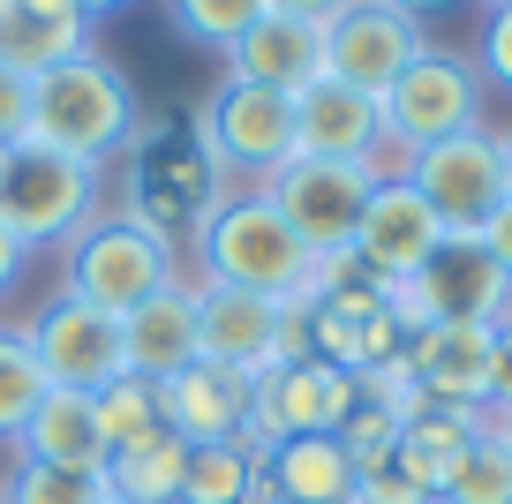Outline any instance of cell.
I'll use <instances>...</instances> for the list:
<instances>
[{
    "instance_id": "6da1fadb",
    "label": "cell",
    "mask_w": 512,
    "mask_h": 504,
    "mask_svg": "<svg viewBox=\"0 0 512 504\" xmlns=\"http://www.w3.org/2000/svg\"><path fill=\"white\" fill-rule=\"evenodd\" d=\"M196 256H204V279L211 286L279 301V309H302V301L317 294V271H324L317 256L294 241V226L264 204V189L226 196V204L196 226Z\"/></svg>"
},
{
    "instance_id": "7a4b0ae2",
    "label": "cell",
    "mask_w": 512,
    "mask_h": 504,
    "mask_svg": "<svg viewBox=\"0 0 512 504\" xmlns=\"http://www.w3.org/2000/svg\"><path fill=\"white\" fill-rule=\"evenodd\" d=\"M128 128H136V91L106 53H76L31 83V143L76 158V166H98L106 151H121Z\"/></svg>"
},
{
    "instance_id": "3957f363",
    "label": "cell",
    "mask_w": 512,
    "mask_h": 504,
    "mask_svg": "<svg viewBox=\"0 0 512 504\" xmlns=\"http://www.w3.org/2000/svg\"><path fill=\"white\" fill-rule=\"evenodd\" d=\"M174 279H181L174 271V241L151 234V226L128 211V219H98V226L76 234L61 294L91 301L98 316H128V309H144L151 294H166Z\"/></svg>"
},
{
    "instance_id": "277c9868",
    "label": "cell",
    "mask_w": 512,
    "mask_h": 504,
    "mask_svg": "<svg viewBox=\"0 0 512 504\" xmlns=\"http://www.w3.org/2000/svg\"><path fill=\"white\" fill-rule=\"evenodd\" d=\"M302 309H279V301H256V294L196 279V362L226 369V377H241V384H256L279 362H302L309 354Z\"/></svg>"
},
{
    "instance_id": "5b68a950",
    "label": "cell",
    "mask_w": 512,
    "mask_h": 504,
    "mask_svg": "<svg viewBox=\"0 0 512 504\" xmlns=\"http://www.w3.org/2000/svg\"><path fill=\"white\" fill-rule=\"evenodd\" d=\"M377 121L407 158L430 151V143L467 136V128H482V68H467L460 53L422 46L415 61L377 91Z\"/></svg>"
},
{
    "instance_id": "8992f818",
    "label": "cell",
    "mask_w": 512,
    "mask_h": 504,
    "mask_svg": "<svg viewBox=\"0 0 512 504\" xmlns=\"http://www.w3.org/2000/svg\"><path fill=\"white\" fill-rule=\"evenodd\" d=\"M91 196H98V166H76V158L46 151V143H31V136L0 151V226H8L23 249L83 234Z\"/></svg>"
},
{
    "instance_id": "52a82bcc",
    "label": "cell",
    "mask_w": 512,
    "mask_h": 504,
    "mask_svg": "<svg viewBox=\"0 0 512 504\" xmlns=\"http://www.w3.org/2000/svg\"><path fill=\"white\" fill-rule=\"evenodd\" d=\"M256 189L294 226V241L324 264V256L354 249V226H362V204H369V189H377V174H369V166H347V158H287V166H279L272 181H256Z\"/></svg>"
},
{
    "instance_id": "ba28073f",
    "label": "cell",
    "mask_w": 512,
    "mask_h": 504,
    "mask_svg": "<svg viewBox=\"0 0 512 504\" xmlns=\"http://www.w3.org/2000/svg\"><path fill=\"white\" fill-rule=\"evenodd\" d=\"M392 309H400L407 331H422V324H497V316H512V279L490 264V249L475 234H445L415 279L392 286Z\"/></svg>"
},
{
    "instance_id": "9c48e42d",
    "label": "cell",
    "mask_w": 512,
    "mask_h": 504,
    "mask_svg": "<svg viewBox=\"0 0 512 504\" xmlns=\"http://www.w3.org/2000/svg\"><path fill=\"white\" fill-rule=\"evenodd\" d=\"M196 136H204V151L219 158V174H249V189H256V181H272L294 158V98L226 76L219 91H211Z\"/></svg>"
},
{
    "instance_id": "30bf717a",
    "label": "cell",
    "mask_w": 512,
    "mask_h": 504,
    "mask_svg": "<svg viewBox=\"0 0 512 504\" xmlns=\"http://www.w3.org/2000/svg\"><path fill=\"white\" fill-rule=\"evenodd\" d=\"M354 399H362V384H354L347 369L317 362V354L279 362V369H264V377L249 384V444L272 452V444H287V437H339Z\"/></svg>"
},
{
    "instance_id": "8fae6325",
    "label": "cell",
    "mask_w": 512,
    "mask_h": 504,
    "mask_svg": "<svg viewBox=\"0 0 512 504\" xmlns=\"http://www.w3.org/2000/svg\"><path fill=\"white\" fill-rule=\"evenodd\" d=\"M407 189L437 211L445 234H482V219L505 204V143H497L490 128L430 143V151L407 158Z\"/></svg>"
},
{
    "instance_id": "7c38bea8",
    "label": "cell",
    "mask_w": 512,
    "mask_h": 504,
    "mask_svg": "<svg viewBox=\"0 0 512 504\" xmlns=\"http://www.w3.org/2000/svg\"><path fill=\"white\" fill-rule=\"evenodd\" d=\"M226 204V174L219 158L204 151V136H159L151 128L144 151H136V219L151 234H174V226H204Z\"/></svg>"
},
{
    "instance_id": "4fadbf2b",
    "label": "cell",
    "mask_w": 512,
    "mask_h": 504,
    "mask_svg": "<svg viewBox=\"0 0 512 504\" xmlns=\"http://www.w3.org/2000/svg\"><path fill=\"white\" fill-rule=\"evenodd\" d=\"M23 339H31V354H38L53 392H106L128 369L121 316H98L91 301H76V294H53L46 309L23 324Z\"/></svg>"
},
{
    "instance_id": "5bb4252c",
    "label": "cell",
    "mask_w": 512,
    "mask_h": 504,
    "mask_svg": "<svg viewBox=\"0 0 512 504\" xmlns=\"http://www.w3.org/2000/svg\"><path fill=\"white\" fill-rule=\"evenodd\" d=\"M317 38H324V76L347 83V91H369V98L430 46L422 23L407 8H392V0H347L332 23H317Z\"/></svg>"
},
{
    "instance_id": "9a60e30c",
    "label": "cell",
    "mask_w": 512,
    "mask_h": 504,
    "mask_svg": "<svg viewBox=\"0 0 512 504\" xmlns=\"http://www.w3.org/2000/svg\"><path fill=\"white\" fill-rule=\"evenodd\" d=\"M437 241H445V226L407 189V174H392V181L377 174V189H369V204H362V226H354V256H362L384 286H407L437 256Z\"/></svg>"
},
{
    "instance_id": "2e32d148",
    "label": "cell",
    "mask_w": 512,
    "mask_h": 504,
    "mask_svg": "<svg viewBox=\"0 0 512 504\" xmlns=\"http://www.w3.org/2000/svg\"><path fill=\"white\" fill-rule=\"evenodd\" d=\"M490 369H497V324H422L407 331V377L422 399L490 414Z\"/></svg>"
},
{
    "instance_id": "e0dca14e",
    "label": "cell",
    "mask_w": 512,
    "mask_h": 504,
    "mask_svg": "<svg viewBox=\"0 0 512 504\" xmlns=\"http://www.w3.org/2000/svg\"><path fill=\"white\" fill-rule=\"evenodd\" d=\"M384 143L377 98L347 91V83L317 76L302 98H294V158H347V166H369V151Z\"/></svg>"
},
{
    "instance_id": "ac0fdd59",
    "label": "cell",
    "mask_w": 512,
    "mask_h": 504,
    "mask_svg": "<svg viewBox=\"0 0 512 504\" xmlns=\"http://www.w3.org/2000/svg\"><path fill=\"white\" fill-rule=\"evenodd\" d=\"M159 422L181 444H241L249 437V384L211 362H189L181 377L159 384Z\"/></svg>"
},
{
    "instance_id": "d6986e66",
    "label": "cell",
    "mask_w": 512,
    "mask_h": 504,
    "mask_svg": "<svg viewBox=\"0 0 512 504\" xmlns=\"http://www.w3.org/2000/svg\"><path fill=\"white\" fill-rule=\"evenodd\" d=\"M490 429V414H475V407H445V399H415L407 407V422H400V444H392V467L407 474V482L422 489V497H445V482H452V467L467 459V444Z\"/></svg>"
},
{
    "instance_id": "ffe728a7",
    "label": "cell",
    "mask_w": 512,
    "mask_h": 504,
    "mask_svg": "<svg viewBox=\"0 0 512 504\" xmlns=\"http://www.w3.org/2000/svg\"><path fill=\"white\" fill-rule=\"evenodd\" d=\"M121 354H128V377H181L196 362V279H174L166 294H151L144 309L121 316Z\"/></svg>"
},
{
    "instance_id": "44dd1931",
    "label": "cell",
    "mask_w": 512,
    "mask_h": 504,
    "mask_svg": "<svg viewBox=\"0 0 512 504\" xmlns=\"http://www.w3.org/2000/svg\"><path fill=\"white\" fill-rule=\"evenodd\" d=\"M226 61H234L241 83H264V91L302 98L309 83L324 76V38H317V23H294V16H272V8H264V16L226 46Z\"/></svg>"
},
{
    "instance_id": "7402d4cb",
    "label": "cell",
    "mask_w": 512,
    "mask_h": 504,
    "mask_svg": "<svg viewBox=\"0 0 512 504\" xmlns=\"http://www.w3.org/2000/svg\"><path fill=\"white\" fill-rule=\"evenodd\" d=\"M76 53H91L76 0H0V68L8 76L38 83L61 61H76Z\"/></svg>"
},
{
    "instance_id": "603a6c76",
    "label": "cell",
    "mask_w": 512,
    "mask_h": 504,
    "mask_svg": "<svg viewBox=\"0 0 512 504\" xmlns=\"http://www.w3.org/2000/svg\"><path fill=\"white\" fill-rule=\"evenodd\" d=\"M362 474L339 437H287L264 452V504H354Z\"/></svg>"
},
{
    "instance_id": "cb8c5ba5",
    "label": "cell",
    "mask_w": 512,
    "mask_h": 504,
    "mask_svg": "<svg viewBox=\"0 0 512 504\" xmlns=\"http://www.w3.org/2000/svg\"><path fill=\"white\" fill-rule=\"evenodd\" d=\"M16 459H38V467H68V474H106V437H98L91 392H46L38 414L23 422Z\"/></svg>"
},
{
    "instance_id": "d4e9b609",
    "label": "cell",
    "mask_w": 512,
    "mask_h": 504,
    "mask_svg": "<svg viewBox=\"0 0 512 504\" xmlns=\"http://www.w3.org/2000/svg\"><path fill=\"white\" fill-rule=\"evenodd\" d=\"M181 459H189V444H181L174 429H151V437L121 444V452H106V497H121V504H181Z\"/></svg>"
},
{
    "instance_id": "484cf974",
    "label": "cell",
    "mask_w": 512,
    "mask_h": 504,
    "mask_svg": "<svg viewBox=\"0 0 512 504\" xmlns=\"http://www.w3.org/2000/svg\"><path fill=\"white\" fill-rule=\"evenodd\" d=\"M264 504V452L241 444H189L181 459V504Z\"/></svg>"
},
{
    "instance_id": "4316f807",
    "label": "cell",
    "mask_w": 512,
    "mask_h": 504,
    "mask_svg": "<svg viewBox=\"0 0 512 504\" xmlns=\"http://www.w3.org/2000/svg\"><path fill=\"white\" fill-rule=\"evenodd\" d=\"M91 414H98V437H106V452H121V444H136V437H151V429H166L159 422V384L151 377H113L106 392H91Z\"/></svg>"
},
{
    "instance_id": "83f0119b",
    "label": "cell",
    "mask_w": 512,
    "mask_h": 504,
    "mask_svg": "<svg viewBox=\"0 0 512 504\" xmlns=\"http://www.w3.org/2000/svg\"><path fill=\"white\" fill-rule=\"evenodd\" d=\"M46 392H53V384H46V369H38L31 339H23V331H0V444L23 437V422L38 414Z\"/></svg>"
},
{
    "instance_id": "f1b7e54d",
    "label": "cell",
    "mask_w": 512,
    "mask_h": 504,
    "mask_svg": "<svg viewBox=\"0 0 512 504\" xmlns=\"http://www.w3.org/2000/svg\"><path fill=\"white\" fill-rule=\"evenodd\" d=\"M437 504H512V444L497 437V422L467 444V459L452 467V482H445Z\"/></svg>"
},
{
    "instance_id": "f546056e",
    "label": "cell",
    "mask_w": 512,
    "mask_h": 504,
    "mask_svg": "<svg viewBox=\"0 0 512 504\" xmlns=\"http://www.w3.org/2000/svg\"><path fill=\"white\" fill-rule=\"evenodd\" d=\"M400 422H407V407H392V399H377V392H362V399H354V414L339 422V452L354 459V474H369V467H392Z\"/></svg>"
},
{
    "instance_id": "4dcf8cb0",
    "label": "cell",
    "mask_w": 512,
    "mask_h": 504,
    "mask_svg": "<svg viewBox=\"0 0 512 504\" xmlns=\"http://www.w3.org/2000/svg\"><path fill=\"white\" fill-rule=\"evenodd\" d=\"M0 504H106V474H68V467H38V459H16Z\"/></svg>"
},
{
    "instance_id": "1f68e13d",
    "label": "cell",
    "mask_w": 512,
    "mask_h": 504,
    "mask_svg": "<svg viewBox=\"0 0 512 504\" xmlns=\"http://www.w3.org/2000/svg\"><path fill=\"white\" fill-rule=\"evenodd\" d=\"M256 16H264V0H174V23L196 38V46H219V53L234 46Z\"/></svg>"
},
{
    "instance_id": "d6a6232c",
    "label": "cell",
    "mask_w": 512,
    "mask_h": 504,
    "mask_svg": "<svg viewBox=\"0 0 512 504\" xmlns=\"http://www.w3.org/2000/svg\"><path fill=\"white\" fill-rule=\"evenodd\" d=\"M23 136H31V83L0 68V151H8V143H23Z\"/></svg>"
},
{
    "instance_id": "836d02e7",
    "label": "cell",
    "mask_w": 512,
    "mask_h": 504,
    "mask_svg": "<svg viewBox=\"0 0 512 504\" xmlns=\"http://www.w3.org/2000/svg\"><path fill=\"white\" fill-rule=\"evenodd\" d=\"M482 76L512 91V8H490V31H482Z\"/></svg>"
},
{
    "instance_id": "e575fe53",
    "label": "cell",
    "mask_w": 512,
    "mask_h": 504,
    "mask_svg": "<svg viewBox=\"0 0 512 504\" xmlns=\"http://www.w3.org/2000/svg\"><path fill=\"white\" fill-rule=\"evenodd\" d=\"M475 241L490 249V264H497V271L512 279V196H505V204L490 211V219H482V234H475Z\"/></svg>"
},
{
    "instance_id": "d590c367",
    "label": "cell",
    "mask_w": 512,
    "mask_h": 504,
    "mask_svg": "<svg viewBox=\"0 0 512 504\" xmlns=\"http://www.w3.org/2000/svg\"><path fill=\"white\" fill-rule=\"evenodd\" d=\"M490 407L512 414V316H497V369H490Z\"/></svg>"
},
{
    "instance_id": "8d00e7d4",
    "label": "cell",
    "mask_w": 512,
    "mask_h": 504,
    "mask_svg": "<svg viewBox=\"0 0 512 504\" xmlns=\"http://www.w3.org/2000/svg\"><path fill=\"white\" fill-rule=\"evenodd\" d=\"M264 8H272V16H294V23H332L347 0H264Z\"/></svg>"
},
{
    "instance_id": "74e56055",
    "label": "cell",
    "mask_w": 512,
    "mask_h": 504,
    "mask_svg": "<svg viewBox=\"0 0 512 504\" xmlns=\"http://www.w3.org/2000/svg\"><path fill=\"white\" fill-rule=\"evenodd\" d=\"M23 256H31V249H23V241L0 226V286H16V279H23Z\"/></svg>"
},
{
    "instance_id": "f35d334b",
    "label": "cell",
    "mask_w": 512,
    "mask_h": 504,
    "mask_svg": "<svg viewBox=\"0 0 512 504\" xmlns=\"http://www.w3.org/2000/svg\"><path fill=\"white\" fill-rule=\"evenodd\" d=\"M392 8H407V16L422 23V16H437V8H452V0H392Z\"/></svg>"
},
{
    "instance_id": "ab89813d",
    "label": "cell",
    "mask_w": 512,
    "mask_h": 504,
    "mask_svg": "<svg viewBox=\"0 0 512 504\" xmlns=\"http://www.w3.org/2000/svg\"><path fill=\"white\" fill-rule=\"evenodd\" d=\"M76 8H83V23H91V16H106V8H121V0H76Z\"/></svg>"
},
{
    "instance_id": "60d3db41",
    "label": "cell",
    "mask_w": 512,
    "mask_h": 504,
    "mask_svg": "<svg viewBox=\"0 0 512 504\" xmlns=\"http://www.w3.org/2000/svg\"><path fill=\"white\" fill-rule=\"evenodd\" d=\"M497 143H505V196H512V136H497Z\"/></svg>"
},
{
    "instance_id": "b9f144b4",
    "label": "cell",
    "mask_w": 512,
    "mask_h": 504,
    "mask_svg": "<svg viewBox=\"0 0 512 504\" xmlns=\"http://www.w3.org/2000/svg\"><path fill=\"white\" fill-rule=\"evenodd\" d=\"M497 437H505V444H512V414H497Z\"/></svg>"
},
{
    "instance_id": "7bdbcfd3",
    "label": "cell",
    "mask_w": 512,
    "mask_h": 504,
    "mask_svg": "<svg viewBox=\"0 0 512 504\" xmlns=\"http://www.w3.org/2000/svg\"><path fill=\"white\" fill-rule=\"evenodd\" d=\"M490 8H512V0H490Z\"/></svg>"
},
{
    "instance_id": "ee69618b",
    "label": "cell",
    "mask_w": 512,
    "mask_h": 504,
    "mask_svg": "<svg viewBox=\"0 0 512 504\" xmlns=\"http://www.w3.org/2000/svg\"><path fill=\"white\" fill-rule=\"evenodd\" d=\"M106 504H121V497H106Z\"/></svg>"
}]
</instances>
